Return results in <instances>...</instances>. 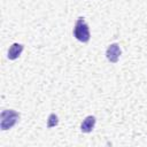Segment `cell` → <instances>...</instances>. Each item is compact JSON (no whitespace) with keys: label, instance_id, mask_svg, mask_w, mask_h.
<instances>
[{"label":"cell","instance_id":"cell-1","mask_svg":"<svg viewBox=\"0 0 147 147\" xmlns=\"http://www.w3.org/2000/svg\"><path fill=\"white\" fill-rule=\"evenodd\" d=\"M20 119V114L13 109H5L0 114V129L2 131L11 129Z\"/></svg>","mask_w":147,"mask_h":147},{"label":"cell","instance_id":"cell-2","mask_svg":"<svg viewBox=\"0 0 147 147\" xmlns=\"http://www.w3.org/2000/svg\"><path fill=\"white\" fill-rule=\"evenodd\" d=\"M74 37L82 41V42H87L91 38V33H90V28L87 25V23L85 22V20L83 17H79L74 26Z\"/></svg>","mask_w":147,"mask_h":147},{"label":"cell","instance_id":"cell-3","mask_svg":"<svg viewBox=\"0 0 147 147\" xmlns=\"http://www.w3.org/2000/svg\"><path fill=\"white\" fill-rule=\"evenodd\" d=\"M122 54V51H121V47L118 44H110L106 51V57L108 61H110L111 63H116L119 59Z\"/></svg>","mask_w":147,"mask_h":147},{"label":"cell","instance_id":"cell-4","mask_svg":"<svg viewBox=\"0 0 147 147\" xmlns=\"http://www.w3.org/2000/svg\"><path fill=\"white\" fill-rule=\"evenodd\" d=\"M23 49H24V46H23L22 44H18V42L13 44V45L9 47V49H8V55H7L8 59H9V60H16V59L22 54Z\"/></svg>","mask_w":147,"mask_h":147},{"label":"cell","instance_id":"cell-5","mask_svg":"<svg viewBox=\"0 0 147 147\" xmlns=\"http://www.w3.org/2000/svg\"><path fill=\"white\" fill-rule=\"evenodd\" d=\"M95 122H96V119H95L94 116H92V115L86 116L85 119L83 121L82 125H80V130H82V132H84V133H90V132L94 129Z\"/></svg>","mask_w":147,"mask_h":147},{"label":"cell","instance_id":"cell-6","mask_svg":"<svg viewBox=\"0 0 147 147\" xmlns=\"http://www.w3.org/2000/svg\"><path fill=\"white\" fill-rule=\"evenodd\" d=\"M59 124V118H57V116L55 115V114H51L49 116H48V118H47V127L48 129H51V127H53V126H56Z\"/></svg>","mask_w":147,"mask_h":147}]
</instances>
